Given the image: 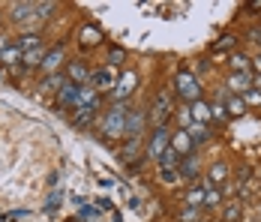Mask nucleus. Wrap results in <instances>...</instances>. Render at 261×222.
<instances>
[{"label":"nucleus","instance_id":"1","mask_svg":"<svg viewBox=\"0 0 261 222\" xmlns=\"http://www.w3.org/2000/svg\"><path fill=\"white\" fill-rule=\"evenodd\" d=\"M123 129H126V108L117 102V105H111L108 114H105L102 132L108 135V138H117V135H123Z\"/></svg>","mask_w":261,"mask_h":222},{"label":"nucleus","instance_id":"2","mask_svg":"<svg viewBox=\"0 0 261 222\" xmlns=\"http://www.w3.org/2000/svg\"><path fill=\"white\" fill-rule=\"evenodd\" d=\"M177 93H180L186 102H198V96H201L198 78H195L192 72H186V69H183V72L177 75Z\"/></svg>","mask_w":261,"mask_h":222},{"label":"nucleus","instance_id":"3","mask_svg":"<svg viewBox=\"0 0 261 222\" xmlns=\"http://www.w3.org/2000/svg\"><path fill=\"white\" fill-rule=\"evenodd\" d=\"M171 147V141H168V129L165 126H156V132H153V138H150V147H147V153L153 156V159H159L165 150Z\"/></svg>","mask_w":261,"mask_h":222},{"label":"nucleus","instance_id":"4","mask_svg":"<svg viewBox=\"0 0 261 222\" xmlns=\"http://www.w3.org/2000/svg\"><path fill=\"white\" fill-rule=\"evenodd\" d=\"M90 78H93L96 90H114V84H117V72H114V66H102V69H96Z\"/></svg>","mask_w":261,"mask_h":222},{"label":"nucleus","instance_id":"5","mask_svg":"<svg viewBox=\"0 0 261 222\" xmlns=\"http://www.w3.org/2000/svg\"><path fill=\"white\" fill-rule=\"evenodd\" d=\"M135 81H138L135 72H123L120 78H117V84H114V90H111V93H114L117 99H126L132 90H135Z\"/></svg>","mask_w":261,"mask_h":222},{"label":"nucleus","instance_id":"6","mask_svg":"<svg viewBox=\"0 0 261 222\" xmlns=\"http://www.w3.org/2000/svg\"><path fill=\"white\" fill-rule=\"evenodd\" d=\"M75 99H79V84H72V81H66V84L57 90V105H60V108L75 105Z\"/></svg>","mask_w":261,"mask_h":222},{"label":"nucleus","instance_id":"7","mask_svg":"<svg viewBox=\"0 0 261 222\" xmlns=\"http://www.w3.org/2000/svg\"><path fill=\"white\" fill-rule=\"evenodd\" d=\"M99 105V96H96V90L93 87H79V99H75V108H96Z\"/></svg>","mask_w":261,"mask_h":222},{"label":"nucleus","instance_id":"8","mask_svg":"<svg viewBox=\"0 0 261 222\" xmlns=\"http://www.w3.org/2000/svg\"><path fill=\"white\" fill-rule=\"evenodd\" d=\"M141 126H144V114L141 111H126V135L129 138H138V132H141Z\"/></svg>","mask_w":261,"mask_h":222},{"label":"nucleus","instance_id":"9","mask_svg":"<svg viewBox=\"0 0 261 222\" xmlns=\"http://www.w3.org/2000/svg\"><path fill=\"white\" fill-rule=\"evenodd\" d=\"M69 81L72 84H79V87H84V81H90V72H87V66L81 63V60H75V63H69Z\"/></svg>","mask_w":261,"mask_h":222},{"label":"nucleus","instance_id":"10","mask_svg":"<svg viewBox=\"0 0 261 222\" xmlns=\"http://www.w3.org/2000/svg\"><path fill=\"white\" fill-rule=\"evenodd\" d=\"M15 48L21 51H33V48H42V39H39V33H24V36H18V42H15Z\"/></svg>","mask_w":261,"mask_h":222},{"label":"nucleus","instance_id":"11","mask_svg":"<svg viewBox=\"0 0 261 222\" xmlns=\"http://www.w3.org/2000/svg\"><path fill=\"white\" fill-rule=\"evenodd\" d=\"M60 60H63V45H54V48L45 54V60H42V69H45V72H54V69L60 66Z\"/></svg>","mask_w":261,"mask_h":222},{"label":"nucleus","instance_id":"12","mask_svg":"<svg viewBox=\"0 0 261 222\" xmlns=\"http://www.w3.org/2000/svg\"><path fill=\"white\" fill-rule=\"evenodd\" d=\"M180 153H177V150H165V153H162V156H159V165H162V168H165V171H177V165H180Z\"/></svg>","mask_w":261,"mask_h":222},{"label":"nucleus","instance_id":"13","mask_svg":"<svg viewBox=\"0 0 261 222\" xmlns=\"http://www.w3.org/2000/svg\"><path fill=\"white\" fill-rule=\"evenodd\" d=\"M21 60H24V69H36V66H42V60H45V51H42V48L24 51V54H21Z\"/></svg>","mask_w":261,"mask_h":222},{"label":"nucleus","instance_id":"14","mask_svg":"<svg viewBox=\"0 0 261 222\" xmlns=\"http://www.w3.org/2000/svg\"><path fill=\"white\" fill-rule=\"evenodd\" d=\"M228 87H231L234 93H240V90H249V87H252V78H249V72H246V75L234 72L231 78H228Z\"/></svg>","mask_w":261,"mask_h":222},{"label":"nucleus","instance_id":"15","mask_svg":"<svg viewBox=\"0 0 261 222\" xmlns=\"http://www.w3.org/2000/svg\"><path fill=\"white\" fill-rule=\"evenodd\" d=\"M96 108H99V105H96ZM96 108H75V117H72V124H75V126H90L93 114H96Z\"/></svg>","mask_w":261,"mask_h":222},{"label":"nucleus","instance_id":"16","mask_svg":"<svg viewBox=\"0 0 261 222\" xmlns=\"http://www.w3.org/2000/svg\"><path fill=\"white\" fill-rule=\"evenodd\" d=\"M189 111H192V117H195V120H198L201 126H204V124L210 120V111H207V105H204V102H195V105H192Z\"/></svg>","mask_w":261,"mask_h":222},{"label":"nucleus","instance_id":"17","mask_svg":"<svg viewBox=\"0 0 261 222\" xmlns=\"http://www.w3.org/2000/svg\"><path fill=\"white\" fill-rule=\"evenodd\" d=\"M36 3H12V18H30Z\"/></svg>","mask_w":261,"mask_h":222},{"label":"nucleus","instance_id":"18","mask_svg":"<svg viewBox=\"0 0 261 222\" xmlns=\"http://www.w3.org/2000/svg\"><path fill=\"white\" fill-rule=\"evenodd\" d=\"M99 39H102V33H99L96 27H84V30H81V42H84V45H96Z\"/></svg>","mask_w":261,"mask_h":222},{"label":"nucleus","instance_id":"19","mask_svg":"<svg viewBox=\"0 0 261 222\" xmlns=\"http://www.w3.org/2000/svg\"><path fill=\"white\" fill-rule=\"evenodd\" d=\"M165 114H168V93H159V99H156V124L162 126V120H165Z\"/></svg>","mask_w":261,"mask_h":222},{"label":"nucleus","instance_id":"20","mask_svg":"<svg viewBox=\"0 0 261 222\" xmlns=\"http://www.w3.org/2000/svg\"><path fill=\"white\" fill-rule=\"evenodd\" d=\"M231 66H234V72L246 75V69H249V57H246V54H231Z\"/></svg>","mask_w":261,"mask_h":222},{"label":"nucleus","instance_id":"21","mask_svg":"<svg viewBox=\"0 0 261 222\" xmlns=\"http://www.w3.org/2000/svg\"><path fill=\"white\" fill-rule=\"evenodd\" d=\"M0 60H3L6 66H15V63L21 60V51H18V48H15V45H12V48H6V51H3V54H0Z\"/></svg>","mask_w":261,"mask_h":222},{"label":"nucleus","instance_id":"22","mask_svg":"<svg viewBox=\"0 0 261 222\" xmlns=\"http://www.w3.org/2000/svg\"><path fill=\"white\" fill-rule=\"evenodd\" d=\"M186 135H189L192 141H204V138H207V129H204L201 124H192L189 129H186Z\"/></svg>","mask_w":261,"mask_h":222},{"label":"nucleus","instance_id":"23","mask_svg":"<svg viewBox=\"0 0 261 222\" xmlns=\"http://www.w3.org/2000/svg\"><path fill=\"white\" fill-rule=\"evenodd\" d=\"M225 108H228L231 114H243V111H246V99H243V96H231Z\"/></svg>","mask_w":261,"mask_h":222},{"label":"nucleus","instance_id":"24","mask_svg":"<svg viewBox=\"0 0 261 222\" xmlns=\"http://www.w3.org/2000/svg\"><path fill=\"white\" fill-rule=\"evenodd\" d=\"M219 201H222V198H219V192H216V189L207 183V186H204V204H207V207H216Z\"/></svg>","mask_w":261,"mask_h":222},{"label":"nucleus","instance_id":"25","mask_svg":"<svg viewBox=\"0 0 261 222\" xmlns=\"http://www.w3.org/2000/svg\"><path fill=\"white\" fill-rule=\"evenodd\" d=\"M189 144H192V138H189V135H186V129H183V132H177V138H174V147H171V150H177V153H180V150H186Z\"/></svg>","mask_w":261,"mask_h":222},{"label":"nucleus","instance_id":"26","mask_svg":"<svg viewBox=\"0 0 261 222\" xmlns=\"http://www.w3.org/2000/svg\"><path fill=\"white\" fill-rule=\"evenodd\" d=\"M42 84H45V87H48V90H60V87H63V84H66V78H63V75H51V78H45V81H42Z\"/></svg>","mask_w":261,"mask_h":222},{"label":"nucleus","instance_id":"27","mask_svg":"<svg viewBox=\"0 0 261 222\" xmlns=\"http://www.w3.org/2000/svg\"><path fill=\"white\" fill-rule=\"evenodd\" d=\"M180 174L183 177H195V159H180Z\"/></svg>","mask_w":261,"mask_h":222},{"label":"nucleus","instance_id":"28","mask_svg":"<svg viewBox=\"0 0 261 222\" xmlns=\"http://www.w3.org/2000/svg\"><path fill=\"white\" fill-rule=\"evenodd\" d=\"M108 63H111V66L123 63V51H120V48H111V54H108Z\"/></svg>","mask_w":261,"mask_h":222},{"label":"nucleus","instance_id":"29","mask_svg":"<svg viewBox=\"0 0 261 222\" xmlns=\"http://www.w3.org/2000/svg\"><path fill=\"white\" fill-rule=\"evenodd\" d=\"M189 204H192V207H195V204H204V192H201V189H192V192H189Z\"/></svg>","mask_w":261,"mask_h":222},{"label":"nucleus","instance_id":"30","mask_svg":"<svg viewBox=\"0 0 261 222\" xmlns=\"http://www.w3.org/2000/svg\"><path fill=\"white\" fill-rule=\"evenodd\" d=\"M180 219H183V222H195V219H198V210H195V207H186Z\"/></svg>","mask_w":261,"mask_h":222},{"label":"nucleus","instance_id":"31","mask_svg":"<svg viewBox=\"0 0 261 222\" xmlns=\"http://www.w3.org/2000/svg\"><path fill=\"white\" fill-rule=\"evenodd\" d=\"M225 165H213V171H210V180H222V177H225Z\"/></svg>","mask_w":261,"mask_h":222},{"label":"nucleus","instance_id":"32","mask_svg":"<svg viewBox=\"0 0 261 222\" xmlns=\"http://www.w3.org/2000/svg\"><path fill=\"white\" fill-rule=\"evenodd\" d=\"M237 216H240V204H231V207L225 210V219H228V222H234Z\"/></svg>","mask_w":261,"mask_h":222},{"label":"nucleus","instance_id":"33","mask_svg":"<svg viewBox=\"0 0 261 222\" xmlns=\"http://www.w3.org/2000/svg\"><path fill=\"white\" fill-rule=\"evenodd\" d=\"M234 45V36H222L219 42H216V48H231Z\"/></svg>","mask_w":261,"mask_h":222},{"label":"nucleus","instance_id":"34","mask_svg":"<svg viewBox=\"0 0 261 222\" xmlns=\"http://www.w3.org/2000/svg\"><path fill=\"white\" fill-rule=\"evenodd\" d=\"M162 180H165V183H174V180H177V171H165V168H162Z\"/></svg>","mask_w":261,"mask_h":222},{"label":"nucleus","instance_id":"35","mask_svg":"<svg viewBox=\"0 0 261 222\" xmlns=\"http://www.w3.org/2000/svg\"><path fill=\"white\" fill-rule=\"evenodd\" d=\"M57 201H60V195H57V192H54V195H51V201H48V204H45V210H57Z\"/></svg>","mask_w":261,"mask_h":222},{"label":"nucleus","instance_id":"36","mask_svg":"<svg viewBox=\"0 0 261 222\" xmlns=\"http://www.w3.org/2000/svg\"><path fill=\"white\" fill-rule=\"evenodd\" d=\"M9 48V45H6V36H3V33H0V54H3V51Z\"/></svg>","mask_w":261,"mask_h":222},{"label":"nucleus","instance_id":"37","mask_svg":"<svg viewBox=\"0 0 261 222\" xmlns=\"http://www.w3.org/2000/svg\"><path fill=\"white\" fill-rule=\"evenodd\" d=\"M249 99H252V102H261V93H258V90H252V93H249Z\"/></svg>","mask_w":261,"mask_h":222},{"label":"nucleus","instance_id":"38","mask_svg":"<svg viewBox=\"0 0 261 222\" xmlns=\"http://www.w3.org/2000/svg\"><path fill=\"white\" fill-rule=\"evenodd\" d=\"M252 87H258V90H261V75H258V78H252Z\"/></svg>","mask_w":261,"mask_h":222},{"label":"nucleus","instance_id":"39","mask_svg":"<svg viewBox=\"0 0 261 222\" xmlns=\"http://www.w3.org/2000/svg\"><path fill=\"white\" fill-rule=\"evenodd\" d=\"M252 66H255V69H258V72H261V57H258V60H255V63H252Z\"/></svg>","mask_w":261,"mask_h":222}]
</instances>
